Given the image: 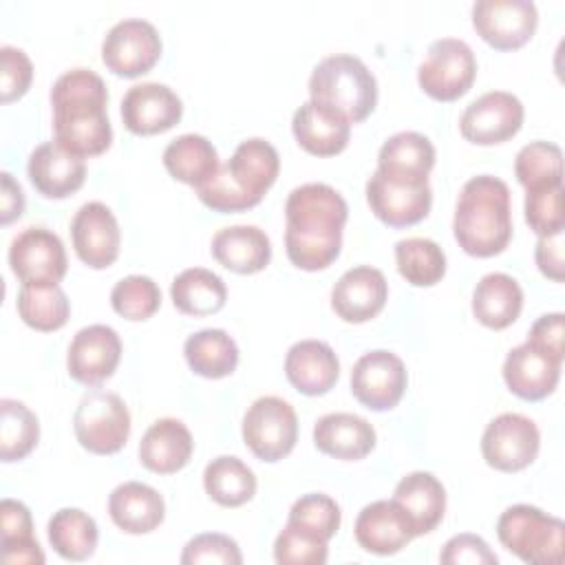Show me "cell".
Here are the masks:
<instances>
[{
  "mask_svg": "<svg viewBox=\"0 0 565 565\" xmlns=\"http://www.w3.org/2000/svg\"><path fill=\"white\" fill-rule=\"evenodd\" d=\"M347 216V201L335 188L327 183L294 188L285 203V252L291 265L305 271L327 269L340 256Z\"/></svg>",
  "mask_w": 565,
  "mask_h": 565,
  "instance_id": "1",
  "label": "cell"
},
{
  "mask_svg": "<svg viewBox=\"0 0 565 565\" xmlns=\"http://www.w3.org/2000/svg\"><path fill=\"white\" fill-rule=\"evenodd\" d=\"M108 90L90 68L62 73L51 88L55 143L75 157H97L113 143V128L106 113Z\"/></svg>",
  "mask_w": 565,
  "mask_h": 565,
  "instance_id": "2",
  "label": "cell"
},
{
  "mask_svg": "<svg viewBox=\"0 0 565 565\" xmlns=\"http://www.w3.org/2000/svg\"><path fill=\"white\" fill-rule=\"evenodd\" d=\"M452 234L470 256L490 258L501 254L512 238L508 183L492 174L468 179L455 205Z\"/></svg>",
  "mask_w": 565,
  "mask_h": 565,
  "instance_id": "3",
  "label": "cell"
},
{
  "mask_svg": "<svg viewBox=\"0 0 565 565\" xmlns=\"http://www.w3.org/2000/svg\"><path fill=\"white\" fill-rule=\"evenodd\" d=\"M309 99L342 115L349 124H358L377 104V82L360 57L349 53L329 55L311 71Z\"/></svg>",
  "mask_w": 565,
  "mask_h": 565,
  "instance_id": "4",
  "label": "cell"
},
{
  "mask_svg": "<svg viewBox=\"0 0 565 565\" xmlns=\"http://www.w3.org/2000/svg\"><path fill=\"white\" fill-rule=\"evenodd\" d=\"M501 545L530 565H561L565 545V523L536 505L516 503L501 512L497 521Z\"/></svg>",
  "mask_w": 565,
  "mask_h": 565,
  "instance_id": "5",
  "label": "cell"
},
{
  "mask_svg": "<svg viewBox=\"0 0 565 565\" xmlns=\"http://www.w3.org/2000/svg\"><path fill=\"white\" fill-rule=\"evenodd\" d=\"M79 446L93 455H115L130 437V413L124 399L110 391L86 393L73 415Z\"/></svg>",
  "mask_w": 565,
  "mask_h": 565,
  "instance_id": "6",
  "label": "cell"
},
{
  "mask_svg": "<svg viewBox=\"0 0 565 565\" xmlns=\"http://www.w3.org/2000/svg\"><path fill=\"white\" fill-rule=\"evenodd\" d=\"M243 441L260 461L287 457L298 441V417L289 402L276 395L258 397L243 415Z\"/></svg>",
  "mask_w": 565,
  "mask_h": 565,
  "instance_id": "7",
  "label": "cell"
},
{
  "mask_svg": "<svg viewBox=\"0 0 565 565\" xmlns=\"http://www.w3.org/2000/svg\"><path fill=\"white\" fill-rule=\"evenodd\" d=\"M477 77L472 49L457 38L435 40L417 68L419 88L437 102H455L466 95Z\"/></svg>",
  "mask_w": 565,
  "mask_h": 565,
  "instance_id": "8",
  "label": "cell"
},
{
  "mask_svg": "<svg viewBox=\"0 0 565 565\" xmlns=\"http://www.w3.org/2000/svg\"><path fill=\"white\" fill-rule=\"evenodd\" d=\"M161 49L154 24L141 18H126L104 35L102 62L119 77H139L159 62Z\"/></svg>",
  "mask_w": 565,
  "mask_h": 565,
  "instance_id": "9",
  "label": "cell"
},
{
  "mask_svg": "<svg viewBox=\"0 0 565 565\" xmlns=\"http://www.w3.org/2000/svg\"><path fill=\"white\" fill-rule=\"evenodd\" d=\"M541 446L536 424L521 413H503L494 417L481 435V455L486 463L501 472H519L527 468Z\"/></svg>",
  "mask_w": 565,
  "mask_h": 565,
  "instance_id": "10",
  "label": "cell"
},
{
  "mask_svg": "<svg viewBox=\"0 0 565 565\" xmlns=\"http://www.w3.org/2000/svg\"><path fill=\"white\" fill-rule=\"evenodd\" d=\"M9 267L22 285H57L68 269L64 243L46 227H26L9 245Z\"/></svg>",
  "mask_w": 565,
  "mask_h": 565,
  "instance_id": "11",
  "label": "cell"
},
{
  "mask_svg": "<svg viewBox=\"0 0 565 565\" xmlns=\"http://www.w3.org/2000/svg\"><path fill=\"white\" fill-rule=\"evenodd\" d=\"M523 104L508 90H490L466 106L459 117V132L477 146H494L512 139L523 126Z\"/></svg>",
  "mask_w": 565,
  "mask_h": 565,
  "instance_id": "12",
  "label": "cell"
},
{
  "mask_svg": "<svg viewBox=\"0 0 565 565\" xmlns=\"http://www.w3.org/2000/svg\"><path fill=\"white\" fill-rule=\"evenodd\" d=\"M539 24L536 4L530 0H477L472 26L477 35L497 51L521 49Z\"/></svg>",
  "mask_w": 565,
  "mask_h": 565,
  "instance_id": "13",
  "label": "cell"
},
{
  "mask_svg": "<svg viewBox=\"0 0 565 565\" xmlns=\"http://www.w3.org/2000/svg\"><path fill=\"white\" fill-rule=\"evenodd\" d=\"M408 384L404 362L384 349L358 358L351 369V393L371 411H391L402 399Z\"/></svg>",
  "mask_w": 565,
  "mask_h": 565,
  "instance_id": "14",
  "label": "cell"
},
{
  "mask_svg": "<svg viewBox=\"0 0 565 565\" xmlns=\"http://www.w3.org/2000/svg\"><path fill=\"white\" fill-rule=\"evenodd\" d=\"M71 241L77 258L93 267L106 269L119 256L121 234L113 210L102 201L84 203L71 221Z\"/></svg>",
  "mask_w": 565,
  "mask_h": 565,
  "instance_id": "15",
  "label": "cell"
},
{
  "mask_svg": "<svg viewBox=\"0 0 565 565\" xmlns=\"http://www.w3.org/2000/svg\"><path fill=\"white\" fill-rule=\"evenodd\" d=\"M121 360V340L108 324H88L79 329L66 353L68 375L84 384L97 386L108 380Z\"/></svg>",
  "mask_w": 565,
  "mask_h": 565,
  "instance_id": "16",
  "label": "cell"
},
{
  "mask_svg": "<svg viewBox=\"0 0 565 565\" xmlns=\"http://www.w3.org/2000/svg\"><path fill=\"white\" fill-rule=\"evenodd\" d=\"M181 97L166 84L143 82L126 90L121 99V121L132 135H159L181 121Z\"/></svg>",
  "mask_w": 565,
  "mask_h": 565,
  "instance_id": "17",
  "label": "cell"
},
{
  "mask_svg": "<svg viewBox=\"0 0 565 565\" xmlns=\"http://www.w3.org/2000/svg\"><path fill=\"white\" fill-rule=\"evenodd\" d=\"M366 201L371 212L384 225L408 227L428 216L433 205V190L428 183H395L375 170L366 181Z\"/></svg>",
  "mask_w": 565,
  "mask_h": 565,
  "instance_id": "18",
  "label": "cell"
},
{
  "mask_svg": "<svg viewBox=\"0 0 565 565\" xmlns=\"http://www.w3.org/2000/svg\"><path fill=\"white\" fill-rule=\"evenodd\" d=\"M388 298L384 274L371 265L347 269L331 289V309L344 322H369L375 318Z\"/></svg>",
  "mask_w": 565,
  "mask_h": 565,
  "instance_id": "19",
  "label": "cell"
},
{
  "mask_svg": "<svg viewBox=\"0 0 565 565\" xmlns=\"http://www.w3.org/2000/svg\"><path fill=\"white\" fill-rule=\"evenodd\" d=\"M561 364L563 362L530 342H523L508 351L503 362V382L516 397L539 402L554 393L561 377Z\"/></svg>",
  "mask_w": 565,
  "mask_h": 565,
  "instance_id": "20",
  "label": "cell"
},
{
  "mask_svg": "<svg viewBox=\"0 0 565 565\" xmlns=\"http://www.w3.org/2000/svg\"><path fill=\"white\" fill-rule=\"evenodd\" d=\"M435 166V146L415 130L395 132L377 152V172L395 183L424 185Z\"/></svg>",
  "mask_w": 565,
  "mask_h": 565,
  "instance_id": "21",
  "label": "cell"
},
{
  "mask_svg": "<svg viewBox=\"0 0 565 565\" xmlns=\"http://www.w3.org/2000/svg\"><path fill=\"white\" fill-rule=\"evenodd\" d=\"M26 174L42 196L66 199L84 185L86 163L55 141H44L29 154Z\"/></svg>",
  "mask_w": 565,
  "mask_h": 565,
  "instance_id": "22",
  "label": "cell"
},
{
  "mask_svg": "<svg viewBox=\"0 0 565 565\" xmlns=\"http://www.w3.org/2000/svg\"><path fill=\"white\" fill-rule=\"evenodd\" d=\"M355 541L364 552L391 556L404 550L413 539V530L393 499H380L364 505L353 527Z\"/></svg>",
  "mask_w": 565,
  "mask_h": 565,
  "instance_id": "23",
  "label": "cell"
},
{
  "mask_svg": "<svg viewBox=\"0 0 565 565\" xmlns=\"http://www.w3.org/2000/svg\"><path fill=\"white\" fill-rule=\"evenodd\" d=\"M285 375L302 395H324L340 377L335 351L322 340H300L285 355Z\"/></svg>",
  "mask_w": 565,
  "mask_h": 565,
  "instance_id": "24",
  "label": "cell"
},
{
  "mask_svg": "<svg viewBox=\"0 0 565 565\" xmlns=\"http://www.w3.org/2000/svg\"><path fill=\"white\" fill-rule=\"evenodd\" d=\"M393 501L404 512L415 536L433 532L446 512V490L441 481L426 470H415L399 479Z\"/></svg>",
  "mask_w": 565,
  "mask_h": 565,
  "instance_id": "25",
  "label": "cell"
},
{
  "mask_svg": "<svg viewBox=\"0 0 565 565\" xmlns=\"http://www.w3.org/2000/svg\"><path fill=\"white\" fill-rule=\"evenodd\" d=\"M291 132L298 146L309 154L333 157L347 148L351 124L342 115L309 99L296 108L291 117Z\"/></svg>",
  "mask_w": 565,
  "mask_h": 565,
  "instance_id": "26",
  "label": "cell"
},
{
  "mask_svg": "<svg viewBox=\"0 0 565 565\" xmlns=\"http://www.w3.org/2000/svg\"><path fill=\"white\" fill-rule=\"evenodd\" d=\"M194 439L181 419L163 417L150 424L139 441V461L157 475H172L188 466Z\"/></svg>",
  "mask_w": 565,
  "mask_h": 565,
  "instance_id": "27",
  "label": "cell"
},
{
  "mask_svg": "<svg viewBox=\"0 0 565 565\" xmlns=\"http://www.w3.org/2000/svg\"><path fill=\"white\" fill-rule=\"evenodd\" d=\"M313 444L329 457L358 461L375 448V428L355 413H329L316 422Z\"/></svg>",
  "mask_w": 565,
  "mask_h": 565,
  "instance_id": "28",
  "label": "cell"
},
{
  "mask_svg": "<svg viewBox=\"0 0 565 565\" xmlns=\"http://www.w3.org/2000/svg\"><path fill=\"white\" fill-rule=\"evenodd\" d=\"M108 514L126 534H148L163 523V497L148 483L124 481L108 497Z\"/></svg>",
  "mask_w": 565,
  "mask_h": 565,
  "instance_id": "29",
  "label": "cell"
},
{
  "mask_svg": "<svg viewBox=\"0 0 565 565\" xmlns=\"http://www.w3.org/2000/svg\"><path fill=\"white\" fill-rule=\"evenodd\" d=\"M212 256L234 274H256L271 260V241L256 225H230L214 234Z\"/></svg>",
  "mask_w": 565,
  "mask_h": 565,
  "instance_id": "30",
  "label": "cell"
},
{
  "mask_svg": "<svg viewBox=\"0 0 565 565\" xmlns=\"http://www.w3.org/2000/svg\"><path fill=\"white\" fill-rule=\"evenodd\" d=\"M523 309L521 285L503 271H490L479 278L472 291V313L488 329L510 327Z\"/></svg>",
  "mask_w": 565,
  "mask_h": 565,
  "instance_id": "31",
  "label": "cell"
},
{
  "mask_svg": "<svg viewBox=\"0 0 565 565\" xmlns=\"http://www.w3.org/2000/svg\"><path fill=\"white\" fill-rule=\"evenodd\" d=\"M225 170L249 196L263 201L265 192L274 185L278 177L280 157L269 141L252 137L236 146L234 154L225 163Z\"/></svg>",
  "mask_w": 565,
  "mask_h": 565,
  "instance_id": "32",
  "label": "cell"
},
{
  "mask_svg": "<svg viewBox=\"0 0 565 565\" xmlns=\"http://www.w3.org/2000/svg\"><path fill=\"white\" fill-rule=\"evenodd\" d=\"M163 166L172 179L192 185L194 190L207 183L221 168L218 152L203 135H181L163 150Z\"/></svg>",
  "mask_w": 565,
  "mask_h": 565,
  "instance_id": "33",
  "label": "cell"
},
{
  "mask_svg": "<svg viewBox=\"0 0 565 565\" xmlns=\"http://www.w3.org/2000/svg\"><path fill=\"white\" fill-rule=\"evenodd\" d=\"M170 298L185 316H212L225 307L227 287L218 274L205 267H190L172 280Z\"/></svg>",
  "mask_w": 565,
  "mask_h": 565,
  "instance_id": "34",
  "label": "cell"
},
{
  "mask_svg": "<svg viewBox=\"0 0 565 565\" xmlns=\"http://www.w3.org/2000/svg\"><path fill=\"white\" fill-rule=\"evenodd\" d=\"M188 366L207 380H221L234 373L238 364V347L223 329H201L183 344Z\"/></svg>",
  "mask_w": 565,
  "mask_h": 565,
  "instance_id": "35",
  "label": "cell"
},
{
  "mask_svg": "<svg viewBox=\"0 0 565 565\" xmlns=\"http://www.w3.org/2000/svg\"><path fill=\"white\" fill-rule=\"evenodd\" d=\"M49 543L64 561H86L97 547V523L79 508H60L49 519Z\"/></svg>",
  "mask_w": 565,
  "mask_h": 565,
  "instance_id": "36",
  "label": "cell"
},
{
  "mask_svg": "<svg viewBox=\"0 0 565 565\" xmlns=\"http://www.w3.org/2000/svg\"><path fill=\"white\" fill-rule=\"evenodd\" d=\"M203 488L218 505L238 508L256 494V475L238 457L221 455L205 466Z\"/></svg>",
  "mask_w": 565,
  "mask_h": 565,
  "instance_id": "37",
  "label": "cell"
},
{
  "mask_svg": "<svg viewBox=\"0 0 565 565\" xmlns=\"http://www.w3.org/2000/svg\"><path fill=\"white\" fill-rule=\"evenodd\" d=\"M2 561L9 565H42L44 552L33 539V519L29 508L15 499H2Z\"/></svg>",
  "mask_w": 565,
  "mask_h": 565,
  "instance_id": "38",
  "label": "cell"
},
{
  "mask_svg": "<svg viewBox=\"0 0 565 565\" xmlns=\"http://www.w3.org/2000/svg\"><path fill=\"white\" fill-rule=\"evenodd\" d=\"M18 313L35 331H57L71 316V302L60 285H22L18 294Z\"/></svg>",
  "mask_w": 565,
  "mask_h": 565,
  "instance_id": "39",
  "label": "cell"
},
{
  "mask_svg": "<svg viewBox=\"0 0 565 565\" xmlns=\"http://www.w3.org/2000/svg\"><path fill=\"white\" fill-rule=\"evenodd\" d=\"M395 263H397V271L406 278V282L415 287H433L446 274L444 249L435 241L422 238V236L397 241Z\"/></svg>",
  "mask_w": 565,
  "mask_h": 565,
  "instance_id": "40",
  "label": "cell"
},
{
  "mask_svg": "<svg viewBox=\"0 0 565 565\" xmlns=\"http://www.w3.org/2000/svg\"><path fill=\"white\" fill-rule=\"evenodd\" d=\"M40 439V422L35 413L11 397L0 399V459L4 463L24 459Z\"/></svg>",
  "mask_w": 565,
  "mask_h": 565,
  "instance_id": "41",
  "label": "cell"
},
{
  "mask_svg": "<svg viewBox=\"0 0 565 565\" xmlns=\"http://www.w3.org/2000/svg\"><path fill=\"white\" fill-rule=\"evenodd\" d=\"M516 181L527 190L563 185V152L552 141H530L514 159Z\"/></svg>",
  "mask_w": 565,
  "mask_h": 565,
  "instance_id": "42",
  "label": "cell"
},
{
  "mask_svg": "<svg viewBox=\"0 0 565 565\" xmlns=\"http://www.w3.org/2000/svg\"><path fill=\"white\" fill-rule=\"evenodd\" d=\"M110 305L126 320H148L161 307V289L150 276L132 274L113 287Z\"/></svg>",
  "mask_w": 565,
  "mask_h": 565,
  "instance_id": "43",
  "label": "cell"
},
{
  "mask_svg": "<svg viewBox=\"0 0 565 565\" xmlns=\"http://www.w3.org/2000/svg\"><path fill=\"white\" fill-rule=\"evenodd\" d=\"M340 521H342L340 505L329 494H322V492H309L296 499L287 516V523L300 530H307L324 541H329L338 532Z\"/></svg>",
  "mask_w": 565,
  "mask_h": 565,
  "instance_id": "44",
  "label": "cell"
},
{
  "mask_svg": "<svg viewBox=\"0 0 565 565\" xmlns=\"http://www.w3.org/2000/svg\"><path fill=\"white\" fill-rule=\"evenodd\" d=\"M329 541L287 523L274 541V561L280 565H322L329 556Z\"/></svg>",
  "mask_w": 565,
  "mask_h": 565,
  "instance_id": "45",
  "label": "cell"
},
{
  "mask_svg": "<svg viewBox=\"0 0 565 565\" xmlns=\"http://www.w3.org/2000/svg\"><path fill=\"white\" fill-rule=\"evenodd\" d=\"M525 221L539 236L558 234L565 227L563 216V185L527 190L525 192Z\"/></svg>",
  "mask_w": 565,
  "mask_h": 565,
  "instance_id": "46",
  "label": "cell"
},
{
  "mask_svg": "<svg viewBox=\"0 0 565 565\" xmlns=\"http://www.w3.org/2000/svg\"><path fill=\"white\" fill-rule=\"evenodd\" d=\"M196 196L199 201L221 214H230V212H243L249 210L254 205H258L260 201H256L254 196H249L225 170V166L218 168V172L203 185L196 188Z\"/></svg>",
  "mask_w": 565,
  "mask_h": 565,
  "instance_id": "47",
  "label": "cell"
},
{
  "mask_svg": "<svg viewBox=\"0 0 565 565\" xmlns=\"http://www.w3.org/2000/svg\"><path fill=\"white\" fill-rule=\"evenodd\" d=\"M183 565H199V563H223V565H241L243 554L234 539L218 534V532H205L190 539L181 552Z\"/></svg>",
  "mask_w": 565,
  "mask_h": 565,
  "instance_id": "48",
  "label": "cell"
},
{
  "mask_svg": "<svg viewBox=\"0 0 565 565\" xmlns=\"http://www.w3.org/2000/svg\"><path fill=\"white\" fill-rule=\"evenodd\" d=\"M33 79V64L29 55L18 49L4 44L0 49V99L2 104H11L20 99Z\"/></svg>",
  "mask_w": 565,
  "mask_h": 565,
  "instance_id": "49",
  "label": "cell"
},
{
  "mask_svg": "<svg viewBox=\"0 0 565 565\" xmlns=\"http://www.w3.org/2000/svg\"><path fill=\"white\" fill-rule=\"evenodd\" d=\"M439 561L444 565H494L499 558L481 536L463 532L444 543Z\"/></svg>",
  "mask_w": 565,
  "mask_h": 565,
  "instance_id": "50",
  "label": "cell"
},
{
  "mask_svg": "<svg viewBox=\"0 0 565 565\" xmlns=\"http://www.w3.org/2000/svg\"><path fill=\"white\" fill-rule=\"evenodd\" d=\"M563 331H565V320H563V313L556 311V313H545L541 316L532 327H530V333H527V340L532 347L541 349L543 353L552 355L554 360L563 362L565 358V349H563Z\"/></svg>",
  "mask_w": 565,
  "mask_h": 565,
  "instance_id": "51",
  "label": "cell"
},
{
  "mask_svg": "<svg viewBox=\"0 0 565 565\" xmlns=\"http://www.w3.org/2000/svg\"><path fill=\"white\" fill-rule=\"evenodd\" d=\"M534 260L541 274L554 282L563 280V232L539 236L534 247Z\"/></svg>",
  "mask_w": 565,
  "mask_h": 565,
  "instance_id": "52",
  "label": "cell"
},
{
  "mask_svg": "<svg viewBox=\"0 0 565 565\" xmlns=\"http://www.w3.org/2000/svg\"><path fill=\"white\" fill-rule=\"evenodd\" d=\"M2 194H0V221L2 225H9L11 221L20 218L24 212V192L22 185L13 179L11 172H2Z\"/></svg>",
  "mask_w": 565,
  "mask_h": 565,
  "instance_id": "53",
  "label": "cell"
}]
</instances>
